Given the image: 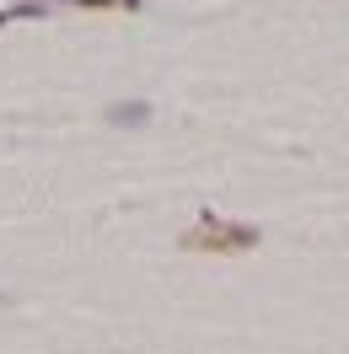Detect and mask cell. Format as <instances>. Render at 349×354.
Wrapping results in <instances>:
<instances>
[{"label": "cell", "mask_w": 349, "mask_h": 354, "mask_svg": "<svg viewBox=\"0 0 349 354\" xmlns=\"http://www.w3.org/2000/svg\"><path fill=\"white\" fill-rule=\"evenodd\" d=\"M183 247L188 252H253L258 247V225H242V221H226L215 209H204L194 231H183Z\"/></svg>", "instance_id": "6da1fadb"}, {"label": "cell", "mask_w": 349, "mask_h": 354, "mask_svg": "<svg viewBox=\"0 0 349 354\" xmlns=\"http://www.w3.org/2000/svg\"><path fill=\"white\" fill-rule=\"evenodd\" d=\"M145 118H151L145 102H113V108H108V124H118V129H140Z\"/></svg>", "instance_id": "7a4b0ae2"}, {"label": "cell", "mask_w": 349, "mask_h": 354, "mask_svg": "<svg viewBox=\"0 0 349 354\" xmlns=\"http://www.w3.org/2000/svg\"><path fill=\"white\" fill-rule=\"evenodd\" d=\"M48 11V0H17V6H6L0 11V22H17V17H44Z\"/></svg>", "instance_id": "3957f363"}, {"label": "cell", "mask_w": 349, "mask_h": 354, "mask_svg": "<svg viewBox=\"0 0 349 354\" xmlns=\"http://www.w3.org/2000/svg\"><path fill=\"white\" fill-rule=\"evenodd\" d=\"M70 6H81V11H113V6H118V11H134L140 0H70Z\"/></svg>", "instance_id": "277c9868"}]
</instances>
